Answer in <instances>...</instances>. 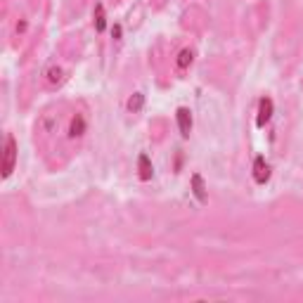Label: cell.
<instances>
[{
    "instance_id": "cell-4",
    "label": "cell",
    "mask_w": 303,
    "mask_h": 303,
    "mask_svg": "<svg viewBox=\"0 0 303 303\" xmlns=\"http://www.w3.org/2000/svg\"><path fill=\"white\" fill-rule=\"evenodd\" d=\"M175 121H178V128H180V135L183 138H190V133H192V111L187 109V107H180L178 111H175Z\"/></svg>"
},
{
    "instance_id": "cell-9",
    "label": "cell",
    "mask_w": 303,
    "mask_h": 303,
    "mask_svg": "<svg viewBox=\"0 0 303 303\" xmlns=\"http://www.w3.org/2000/svg\"><path fill=\"white\" fill-rule=\"evenodd\" d=\"M45 81H48L50 85H59V83L64 81V69L62 67H55V64L48 67V69H45Z\"/></svg>"
},
{
    "instance_id": "cell-2",
    "label": "cell",
    "mask_w": 303,
    "mask_h": 303,
    "mask_svg": "<svg viewBox=\"0 0 303 303\" xmlns=\"http://www.w3.org/2000/svg\"><path fill=\"white\" fill-rule=\"evenodd\" d=\"M85 131H88V121H85V116L83 114H74L69 121V128H67V138L69 140H78L85 135Z\"/></svg>"
},
{
    "instance_id": "cell-13",
    "label": "cell",
    "mask_w": 303,
    "mask_h": 303,
    "mask_svg": "<svg viewBox=\"0 0 303 303\" xmlns=\"http://www.w3.org/2000/svg\"><path fill=\"white\" fill-rule=\"evenodd\" d=\"M17 31H19V34L21 31H26V21H19V24H17Z\"/></svg>"
},
{
    "instance_id": "cell-7",
    "label": "cell",
    "mask_w": 303,
    "mask_h": 303,
    "mask_svg": "<svg viewBox=\"0 0 303 303\" xmlns=\"http://www.w3.org/2000/svg\"><path fill=\"white\" fill-rule=\"evenodd\" d=\"M138 175L140 180H152L154 178V166H152V159L147 157V154H140L138 157Z\"/></svg>"
},
{
    "instance_id": "cell-12",
    "label": "cell",
    "mask_w": 303,
    "mask_h": 303,
    "mask_svg": "<svg viewBox=\"0 0 303 303\" xmlns=\"http://www.w3.org/2000/svg\"><path fill=\"white\" fill-rule=\"evenodd\" d=\"M111 36H114V41H121V26H118V24L111 28Z\"/></svg>"
},
{
    "instance_id": "cell-10",
    "label": "cell",
    "mask_w": 303,
    "mask_h": 303,
    "mask_svg": "<svg viewBox=\"0 0 303 303\" xmlns=\"http://www.w3.org/2000/svg\"><path fill=\"white\" fill-rule=\"evenodd\" d=\"M93 17H95V31L102 34L104 28H107V14H104V5H102V3H97V5H95Z\"/></svg>"
},
{
    "instance_id": "cell-6",
    "label": "cell",
    "mask_w": 303,
    "mask_h": 303,
    "mask_svg": "<svg viewBox=\"0 0 303 303\" xmlns=\"http://www.w3.org/2000/svg\"><path fill=\"white\" fill-rule=\"evenodd\" d=\"M190 185H192V194L197 197V201H199V204H206L208 192H206V183H204V178H201V173H192Z\"/></svg>"
},
{
    "instance_id": "cell-3",
    "label": "cell",
    "mask_w": 303,
    "mask_h": 303,
    "mask_svg": "<svg viewBox=\"0 0 303 303\" xmlns=\"http://www.w3.org/2000/svg\"><path fill=\"white\" fill-rule=\"evenodd\" d=\"M272 111H275V104L270 97H261V102H258V116H256V126L258 128H265V124H270V118H272Z\"/></svg>"
},
{
    "instance_id": "cell-1",
    "label": "cell",
    "mask_w": 303,
    "mask_h": 303,
    "mask_svg": "<svg viewBox=\"0 0 303 303\" xmlns=\"http://www.w3.org/2000/svg\"><path fill=\"white\" fill-rule=\"evenodd\" d=\"M17 140L14 135H7L5 138V149H3V178H10L17 166Z\"/></svg>"
},
{
    "instance_id": "cell-11",
    "label": "cell",
    "mask_w": 303,
    "mask_h": 303,
    "mask_svg": "<svg viewBox=\"0 0 303 303\" xmlns=\"http://www.w3.org/2000/svg\"><path fill=\"white\" fill-rule=\"evenodd\" d=\"M142 107H145V95H142V93H133L131 100H128V111L138 114Z\"/></svg>"
},
{
    "instance_id": "cell-5",
    "label": "cell",
    "mask_w": 303,
    "mask_h": 303,
    "mask_svg": "<svg viewBox=\"0 0 303 303\" xmlns=\"http://www.w3.org/2000/svg\"><path fill=\"white\" fill-rule=\"evenodd\" d=\"M254 180L258 185H265L270 180V164L265 161V157H256L254 159Z\"/></svg>"
},
{
    "instance_id": "cell-8",
    "label": "cell",
    "mask_w": 303,
    "mask_h": 303,
    "mask_svg": "<svg viewBox=\"0 0 303 303\" xmlns=\"http://www.w3.org/2000/svg\"><path fill=\"white\" fill-rule=\"evenodd\" d=\"M192 62H194V50L192 48H183L178 52V57H175V67H178L180 71H185Z\"/></svg>"
}]
</instances>
